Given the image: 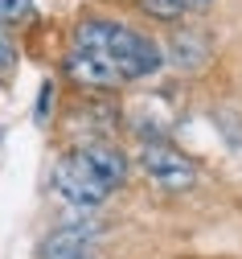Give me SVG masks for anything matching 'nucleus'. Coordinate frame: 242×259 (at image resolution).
<instances>
[{
    "label": "nucleus",
    "mask_w": 242,
    "mask_h": 259,
    "mask_svg": "<svg viewBox=\"0 0 242 259\" xmlns=\"http://www.w3.org/2000/svg\"><path fill=\"white\" fill-rule=\"evenodd\" d=\"M74 46L99 54L123 82L156 74L160 62H164V54H160V46L152 37L135 33V29H127L119 21H103V17H90V21H82L74 29Z\"/></svg>",
    "instance_id": "1"
},
{
    "label": "nucleus",
    "mask_w": 242,
    "mask_h": 259,
    "mask_svg": "<svg viewBox=\"0 0 242 259\" xmlns=\"http://www.w3.org/2000/svg\"><path fill=\"white\" fill-rule=\"evenodd\" d=\"M54 189H58L70 206H78V210H90V206H99V202H107V193H111V185H103L74 152L58 160V169H54Z\"/></svg>",
    "instance_id": "2"
},
{
    "label": "nucleus",
    "mask_w": 242,
    "mask_h": 259,
    "mask_svg": "<svg viewBox=\"0 0 242 259\" xmlns=\"http://www.w3.org/2000/svg\"><path fill=\"white\" fill-rule=\"evenodd\" d=\"M140 165H144V173L160 185V189H168V193H181V189H189L193 181H197V169H193V160L185 156V152H177L172 144H144V152H140Z\"/></svg>",
    "instance_id": "3"
},
{
    "label": "nucleus",
    "mask_w": 242,
    "mask_h": 259,
    "mask_svg": "<svg viewBox=\"0 0 242 259\" xmlns=\"http://www.w3.org/2000/svg\"><path fill=\"white\" fill-rule=\"evenodd\" d=\"M90 239H94L90 222H66L41 243V259H82L90 251Z\"/></svg>",
    "instance_id": "4"
},
{
    "label": "nucleus",
    "mask_w": 242,
    "mask_h": 259,
    "mask_svg": "<svg viewBox=\"0 0 242 259\" xmlns=\"http://www.w3.org/2000/svg\"><path fill=\"white\" fill-rule=\"evenodd\" d=\"M74 156L82 160V165H86L103 185H111V189L127 177V160H123V152L111 148V144H82V148H74Z\"/></svg>",
    "instance_id": "5"
},
{
    "label": "nucleus",
    "mask_w": 242,
    "mask_h": 259,
    "mask_svg": "<svg viewBox=\"0 0 242 259\" xmlns=\"http://www.w3.org/2000/svg\"><path fill=\"white\" fill-rule=\"evenodd\" d=\"M66 74H70L78 87H94V91H103V87H115V82H123L107 62H103L99 54H90V50H70V58H66Z\"/></svg>",
    "instance_id": "6"
},
{
    "label": "nucleus",
    "mask_w": 242,
    "mask_h": 259,
    "mask_svg": "<svg viewBox=\"0 0 242 259\" xmlns=\"http://www.w3.org/2000/svg\"><path fill=\"white\" fill-rule=\"evenodd\" d=\"M140 5H144L152 17H160V21H172V17L181 13V5H177V0H140Z\"/></svg>",
    "instance_id": "7"
},
{
    "label": "nucleus",
    "mask_w": 242,
    "mask_h": 259,
    "mask_svg": "<svg viewBox=\"0 0 242 259\" xmlns=\"http://www.w3.org/2000/svg\"><path fill=\"white\" fill-rule=\"evenodd\" d=\"M33 9V0H0V21H21Z\"/></svg>",
    "instance_id": "8"
},
{
    "label": "nucleus",
    "mask_w": 242,
    "mask_h": 259,
    "mask_svg": "<svg viewBox=\"0 0 242 259\" xmlns=\"http://www.w3.org/2000/svg\"><path fill=\"white\" fill-rule=\"evenodd\" d=\"M13 62H17V54H13V46H9V37L0 33V74H9V70H13Z\"/></svg>",
    "instance_id": "9"
},
{
    "label": "nucleus",
    "mask_w": 242,
    "mask_h": 259,
    "mask_svg": "<svg viewBox=\"0 0 242 259\" xmlns=\"http://www.w3.org/2000/svg\"><path fill=\"white\" fill-rule=\"evenodd\" d=\"M181 9H201V5H210V0H177Z\"/></svg>",
    "instance_id": "10"
}]
</instances>
